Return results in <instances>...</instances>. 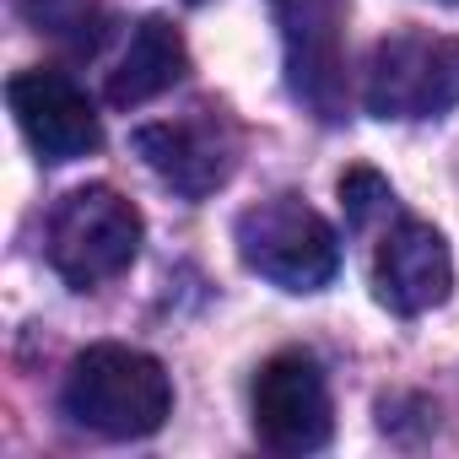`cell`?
<instances>
[{
  "mask_svg": "<svg viewBox=\"0 0 459 459\" xmlns=\"http://www.w3.org/2000/svg\"><path fill=\"white\" fill-rule=\"evenodd\" d=\"M60 405L76 427L114 437V443H130V437H152L173 416V384L152 351L103 341L71 362Z\"/></svg>",
  "mask_w": 459,
  "mask_h": 459,
  "instance_id": "obj_1",
  "label": "cell"
},
{
  "mask_svg": "<svg viewBox=\"0 0 459 459\" xmlns=\"http://www.w3.org/2000/svg\"><path fill=\"white\" fill-rule=\"evenodd\" d=\"M141 238H146V221L135 200H125L114 184H82L55 205L44 249L65 287L92 292L135 265Z\"/></svg>",
  "mask_w": 459,
  "mask_h": 459,
  "instance_id": "obj_2",
  "label": "cell"
},
{
  "mask_svg": "<svg viewBox=\"0 0 459 459\" xmlns=\"http://www.w3.org/2000/svg\"><path fill=\"white\" fill-rule=\"evenodd\" d=\"M233 238H238V260L281 292H319L341 271L335 227L298 195H271L249 205L233 227Z\"/></svg>",
  "mask_w": 459,
  "mask_h": 459,
  "instance_id": "obj_3",
  "label": "cell"
},
{
  "mask_svg": "<svg viewBox=\"0 0 459 459\" xmlns=\"http://www.w3.org/2000/svg\"><path fill=\"white\" fill-rule=\"evenodd\" d=\"M362 103L373 119H443L459 108V39L448 33H389L368 60Z\"/></svg>",
  "mask_w": 459,
  "mask_h": 459,
  "instance_id": "obj_4",
  "label": "cell"
},
{
  "mask_svg": "<svg viewBox=\"0 0 459 459\" xmlns=\"http://www.w3.org/2000/svg\"><path fill=\"white\" fill-rule=\"evenodd\" d=\"M271 17L281 28L287 87L319 119H341L346 103V0H271Z\"/></svg>",
  "mask_w": 459,
  "mask_h": 459,
  "instance_id": "obj_5",
  "label": "cell"
},
{
  "mask_svg": "<svg viewBox=\"0 0 459 459\" xmlns=\"http://www.w3.org/2000/svg\"><path fill=\"white\" fill-rule=\"evenodd\" d=\"M255 432L276 454H314L335 432V405L308 351H276L255 378Z\"/></svg>",
  "mask_w": 459,
  "mask_h": 459,
  "instance_id": "obj_6",
  "label": "cell"
},
{
  "mask_svg": "<svg viewBox=\"0 0 459 459\" xmlns=\"http://www.w3.org/2000/svg\"><path fill=\"white\" fill-rule=\"evenodd\" d=\"M6 103L17 114V130L28 135V146L44 162H76V157H92L103 146V125H98L92 98L60 71H22V76H12Z\"/></svg>",
  "mask_w": 459,
  "mask_h": 459,
  "instance_id": "obj_7",
  "label": "cell"
},
{
  "mask_svg": "<svg viewBox=\"0 0 459 459\" xmlns=\"http://www.w3.org/2000/svg\"><path fill=\"white\" fill-rule=\"evenodd\" d=\"M448 292H454V255L443 233L427 221H400L373 255V298L389 314L416 319V314L443 308Z\"/></svg>",
  "mask_w": 459,
  "mask_h": 459,
  "instance_id": "obj_8",
  "label": "cell"
},
{
  "mask_svg": "<svg viewBox=\"0 0 459 459\" xmlns=\"http://www.w3.org/2000/svg\"><path fill=\"white\" fill-rule=\"evenodd\" d=\"M135 152L184 200H205L211 189H221L227 178H233V141H227V130L216 119L141 125L135 130Z\"/></svg>",
  "mask_w": 459,
  "mask_h": 459,
  "instance_id": "obj_9",
  "label": "cell"
},
{
  "mask_svg": "<svg viewBox=\"0 0 459 459\" xmlns=\"http://www.w3.org/2000/svg\"><path fill=\"white\" fill-rule=\"evenodd\" d=\"M189 71V49H184V33L162 17H146L135 33H130V49L119 55L114 76H108V103L114 108H141L162 92H173Z\"/></svg>",
  "mask_w": 459,
  "mask_h": 459,
  "instance_id": "obj_10",
  "label": "cell"
},
{
  "mask_svg": "<svg viewBox=\"0 0 459 459\" xmlns=\"http://www.w3.org/2000/svg\"><path fill=\"white\" fill-rule=\"evenodd\" d=\"M22 12L39 33H55V39H71V49H98L103 39V12L98 0H22Z\"/></svg>",
  "mask_w": 459,
  "mask_h": 459,
  "instance_id": "obj_11",
  "label": "cell"
},
{
  "mask_svg": "<svg viewBox=\"0 0 459 459\" xmlns=\"http://www.w3.org/2000/svg\"><path fill=\"white\" fill-rule=\"evenodd\" d=\"M389 200H394V189H389L373 168H351V173L341 178V211H346L351 227H368L373 211H389Z\"/></svg>",
  "mask_w": 459,
  "mask_h": 459,
  "instance_id": "obj_12",
  "label": "cell"
},
{
  "mask_svg": "<svg viewBox=\"0 0 459 459\" xmlns=\"http://www.w3.org/2000/svg\"><path fill=\"white\" fill-rule=\"evenodd\" d=\"M189 6H200V0H189Z\"/></svg>",
  "mask_w": 459,
  "mask_h": 459,
  "instance_id": "obj_13",
  "label": "cell"
}]
</instances>
